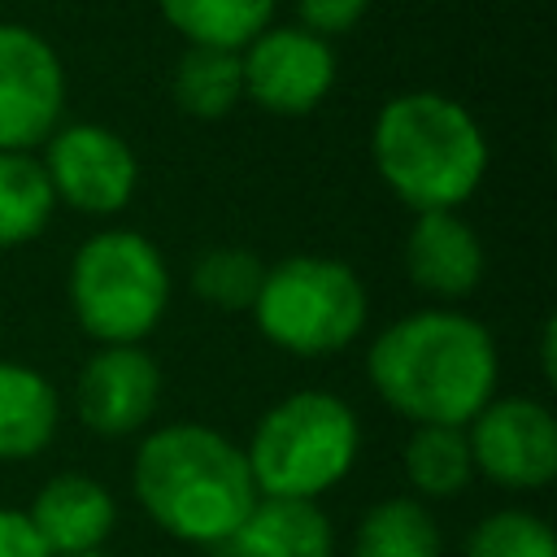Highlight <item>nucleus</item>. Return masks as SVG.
I'll return each mask as SVG.
<instances>
[{
  "mask_svg": "<svg viewBox=\"0 0 557 557\" xmlns=\"http://www.w3.org/2000/svg\"><path fill=\"white\" fill-rule=\"evenodd\" d=\"M366 370L413 426H466L496 392V344L470 313L418 309L370 344Z\"/></svg>",
  "mask_w": 557,
  "mask_h": 557,
  "instance_id": "obj_1",
  "label": "nucleus"
},
{
  "mask_svg": "<svg viewBox=\"0 0 557 557\" xmlns=\"http://www.w3.org/2000/svg\"><path fill=\"white\" fill-rule=\"evenodd\" d=\"M135 496L161 531L218 548L252 509L257 483L235 440L200 422H174L139 444Z\"/></svg>",
  "mask_w": 557,
  "mask_h": 557,
  "instance_id": "obj_2",
  "label": "nucleus"
},
{
  "mask_svg": "<svg viewBox=\"0 0 557 557\" xmlns=\"http://www.w3.org/2000/svg\"><path fill=\"white\" fill-rule=\"evenodd\" d=\"M379 178L413 209H457L487 174V139L466 104L440 91L392 96L370 131Z\"/></svg>",
  "mask_w": 557,
  "mask_h": 557,
  "instance_id": "obj_3",
  "label": "nucleus"
},
{
  "mask_svg": "<svg viewBox=\"0 0 557 557\" xmlns=\"http://www.w3.org/2000/svg\"><path fill=\"white\" fill-rule=\"evenodd\" d=\"M361 448L357 413L322 387L292 392L257 422L244 457L257 483V496H292L318 500L335 487Z\"/></svg>",
  "mask_w": 557,
  "mask_h": 557,
  "instance_id": "obj_4",
  "label": "nucleus"
},
{
  "mask_svg": "<svg viewBox=\"0 0 557 557\" xmlns=\"http://www.w3.org/2000/svg\"><path fill=\"white\" fill-rule=\"evenodd\" d=\"M170 270L139 231L91 235L70 265V305L78 326L100 344H139L165 313Z\"/></svg>",
  "mask_w": 557,
  "mask_h": 557,
  "instance_id": "obj_5",
  "label": "nucleus"
},
{
  "mask_svg": "<svg viewBox=\"0 0 557 557\" xmlns=\"http://www.w3.org/2000/svg\"><path fill=\"white\" fill-rule=\"evenodd\" d=\"M366 287L335 257H287L265 265L252 318L261 335L296 357H326L357 339L366 326Z\"/></svg>",
  "mask_w": 557,
  "mask_h": 557,
  "instance_id": "obj_6",
  "label": "nucleus"
},
{
  "mask_svg": "<svg viewBox=\"0 0 557 557\" xmlns=\"http://www.w3.org/2000/svg\"><path fill=\"white\" fill-rule=\"evenodd\" d=\"M65 109V70L44 35L0 22V152L44 144Z\"/></svg>",
  "mask_w": 557,
  "mask_h": 557,
  "instance_id": "obj_7",
  "label": "nucleus"
},
{
  "mask_svg": "<svg viewBox=\"0 0 557 557\" xmlns=\"http://www.w3.org/2000/svg\"><path fill=\"white\" fill-rule=\"evenodd\" d=\"M39 165L52 183V196L83 213H117L139 183V161L131 144L96 122L57 126Z\"/></svg>",
  "mask_w": 557,
  "mask_h": 557,
  "instance_id": "obj_8",
  "label": "nucleus"
},
{
  "mask_svg": "<svg viewBox=\"0 0 557 557\" xmlns=\"http://www.w3.org/2000/svg\"><path fill=\"white\" fill-rule=\"evenodd\" d=\"M244 91L283 117L318 109L335 83V52L322 35L305 26H265L252 44L239 48Z\"/></svg>",
  "mask_w": 557,
  "mask_h": 557,
  "instance_id": "obj_9",
  "label": "nucleus"
},
{
  "mask_svg": "<svg viewBox=\"0 0 557 557\" xmlns=\"http://www.w3.org/2000/svg\"><path fill=\"white\" fill-rule=\"evenodd\" d=\"M474 470L500 487H544L557 474V418L540 400H487L466 422Z\"/></svg>",
  "mask_w": 557,
  "mask_h": 557,
  "instance_id": "obj_10",
  "label": "nucleus"
},
{
  "mask_svg": "<svg viewBox=\"0 0 557 557\" xmlns=\"http://www.w3.org/2000/svg\"><path fill=\"white\" fill-rule=\"evenodd\" d=\"M161 396V370L139 344H104L96 357H87L74 405L87 431L96 435H131L139 431Z\"/></svg>",
  "mask_w": 557,
  "mask_h": 557,
  "instance_id": "obj_11",
  "label": "nucleus"
},
{
  "mask_svg": "<svg viewBox=\"0 0 557 557\" xmlns=\"http://www.w3.org/2000/svg\"><path fill=\"white\" fill-rule=\"evenodd\" d=\"M405 270L435 300H457L470 296L483 278V244L474 226L457 218V209L418 213L405 239Z\"/></svg>",
  "mask_w": 557,
  "mask_h": 557,
  "instance_id": "obj_12",
  "label": "nucleus"
},
{
  "mask_svg": "<svg viewBox=\"0 0 557 557\" xmlns=\"http://www.w3.org/2000/svg\"><path fill=\"white\" fill-rule=\"evenodd\" d=\"M26 518L52 557H74L104 544V535L117 522V505L104 492V483L87 474H57L39 487Z\"/></svg>",
  "mask_w": 557,
  "mask_h": 557,
  "instance_id": "obj_13",
  "label": "nucleus"
},
{
  "mask_svg": "<svg viewBox=\"0 0 557 557\" xmlns=\"http://www.w3.org/2000/svg\"><path fill=\"white\" fill-rule=\"evenodd\" d=\"M222 557H331L335 531L313 500L257 496L244 522L218 544Z\"/></svg>",
  "mask_w": 557,
  "mask_h": 557,
  "instance_id": "obj_14",
  "label": "nucleus"
},
{
  "mask_svg": "<svg viewBox=\"0 0 557 557\" xmlns=\"http://www.w3.org/2000/svg\"><path fill=\"white\" fill-rule=\"evenodd\" d=\"M57 422H61L57 387L22 361H0V457L22 461L44 453L57 435Z\"/></svg>",
  "mask_w": 557,
  "mask_h": 557,
  "instance_id": "obj_15",
  "label": "nucleus"
},
{
  "mask_svg": "<svg viewBox=\"0 0 557 557\" xmlns=\"http://www.w3.org/2000/svg\"><path fill=\"white\" fill-rule=\"evenodd\" d=\"M170 91L187 117L218 122L226 117L239 96H244V65L235 48H209V44H187L183 57L174 61Z\"/></svg>",
  "mask_w": 557,
  "mask_h": 557,
  "instance_id": "obj_16",
  "label": "nucleus"
},
{
  "mask_svg": "<svg viewBox=\"0 0 557 557\" xmlns=\"http://www.w3.org/2000/svg\"><path fill=\"white\" fill-rule=\"evenodd\" d=\"M278 0H157L161 17L187 39V44H209V48H244L252 44Z\"/></svg>",
  "mask_w": 557,
  "mask_h": 557,
  "instance_id": "obj_17",
  "label": "nucleus"
},
{
  "mask_svg": "<svg viewBox=\"0 0 557 557\" xmlns=\"http://www.w3.org/2000/svg\"><path fill=\"white\" fill-rule=\"evenodd\" d=\"M352 557H440V527L413 496H392L366 509Z\"/></svg>",
  "mask_w": 557,
  "mask_h": 557,
  "instance_id": "obj_18",
  "label": "nucleus"
},
{
  "mask_svg": "<svg viewBox=\"0 0 557 557\" xmlns=\"http://www.w3.org/2000/svg\"><path fill=\"white\" fill-rule=\"evenodd\" d=\"M57 209L52 183L30 152H0V248L35 239Z\"/></svg>",
  "mask_w": 557,
  "mask_h": 557,
  "instance_id": "obj_19",
  "label": "nucleus"
},
{
  "mask_svg": "<svg viewBox=\"0 0 557 557\" xmlns=\"http://www.w3.org/2000/svg\"><path fill=\"white\" fill-rule=\"evenodd\" d=\"M405 474L422 496L461 492L474 474L466 426H413L405 444Z\"/></svg>",
  "mask_w": 557,
  "mask_h": 557,
  "instance_id": "obj_20",
  "label": "nucleus"
},
{
  "mask_svg": "<svg viewBox=\"0 0 557 557\" xmlns=\"http://www.w3.org/2000/svg\"><path fill=\"white\" fill-rule=\"evenodd\" d=\"M265 265L248 248H209L191 265V292L218 309H252Z\"/></svg>",
  "mask_w": 557,
  "mask_h": 557,
  "instance_id": "obj_21",
  "label": "nucleus"
},
{
  "mask_svg": "<svg viewBox=\"0 0 557 557\" xmlns=\"http://www.w3.org/2000/svg\"><path fill=\"white\" fill-rule=\"evenodd\" d=\"M466 557H557V540L544 518L527 509H500L470 531Z\"/></svg>",
  "mask_w": 557,
  "mask_h": 557,
  "instance_id": "obj_22",
  "label": "nucleus"
},
{
  "mask_svg": "<svg viewBox=\"0 0 557 557\" xmlns=\"http://www.w3.org/2000/svg\"><path fill=\"white\" fill-rule=\"evenodd\" d=\"M292 4H296L300 26L322 35V39L352 30L366 17V9H370V0H292Z\"/></svg>",
  "mask_w": 557,
  "mask_h": 557,
  "instance_id": "obj_23",
  "label": "nucleus"
},
{
  "mask_svg": "<svg viewBox=\"0 0 557 557\" xmlns=\"http://www.w3.org/2000/svg\"><path fill=\"white\" fill-rule=\"evenodd\" d=\"M0 557H52L22 509H0Z\"/></svg>",
  "mask_w": 557,
  "mask_h": 557,
  "instance_id": "obj_24",
  "label": "nucleus"
},
{
  "mask_svg": "<svg viewBox=\"0 0 557 557\" xmlns=\"http://www.w3.org/2000/svg\"><path fill=\"white\" fill-rule=\"evenodd\" d=\"M544 344H540V370H544V379L548 383H557V357H553V344H557V322L548 318L544 322V335H540Z\"/></svg>",
  "mask_w": 557,
  "mask_h": 557,
  "instance_id": "obj_25",
  "label": "nucleus"
},
{
  "mask_svg": "<svg viewBox=\"0 0 557 557\" xmlns=\"http://www.w3.org/2000/svg\"><path fill=\"white\" fill-rule=\"evenodd\" d=\"M74 557H113V553H104V548H91V553H74Z\"/></svg>",
  "mask_w": 557,
  "mask_h": 557,
  "instance_id": "obj_26",
  "label": "nucleus"
}]
</instances>
